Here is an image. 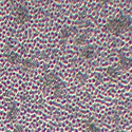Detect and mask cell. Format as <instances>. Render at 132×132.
<instances>
[{
  "instance_id": "cell-6",
  "label": "cell",
  "mask_w": 132,
  "mask_h": 132,
  "mask_svg": "<svg viewBox=\"0 0 132 132\" xmlns=\"http://www.w3.org/2000/svg\"><path fill=\"white\" fill-rule=\"evenodd\" d=\"M7 60L9 62L13 63V64H20L21 61H22V58H21L19 55L15 52H10L7 54Z\"/></svg>"
},
{
  "instance_id": "cell-2",
  "label": "cell",
  "mask_w": 132,
  "mask_h": 132,
  "mask_svg": "<svg viewBox=\"0 0 132 132\" xmlns=\"http://www.w3.org/2000/svg\"><path fill=\"white\" fill-rule=\"evenodd\" d=\"M14 15H15V20L18 23H26L30 20V12L29 9L23 5V4H18L15 7L14 11Z\"/></svg>"
},
{
  "instance_id": "cell-5",
  "label": "cell",
  "mask_w": 132,
  "mask_h": 132,
  "mask_svg": "<svg viewBox=\"0 0 132 132\" xmlns=\"http://www.w3.org/2000/svg\"><path fill=\"white\" fill-rule=\"evenodd\" d=\"M80 54L81 56L86 59H91L94 57L95 55V50L93 46H86L80 50Z\"/></svg>"
},
{
  "instance_id": "cell-11",
  "label": "cell",
  "mask_w": 132,
  "mask_h": 132,
  "mask_svg": "<svg viewBox=\"0 0 132 132\" xmlns=\"http://www.w3.org/2000/svg\"><path fill=\"white\" fill-rule=\"evenodd\" d=\"M108 73L110 74V75H112V76H115L116 75V70H114L113 68H111V69H109V71H108Z\"/></svg>"
},
{
  "instance_id": "cell-10",
  "label": "cell",
  "mask_w": 132,
  "mask_h": 132,
  "mask_svg": "<svg viewBox=\"0 0 132 132\" xmlns=\"http://www.w3.org/2000/svg\"><path fill=\"white\" fill-rule=\"evenodd\" d=\"M12 132H26V131H24V128L21 125H17V126H15V128L13 129Z\"/></svg>"
},
{
  "instance_id": "cell-4",
  "label": "cell",
  "mask_w": 132,
  "mask_h": 132,
  "mask_svg": "<svg viewBox=\"0 0 132 132\" xmlns=\"http://www.w3.org/2000/svg\"><path fill=\"white\" fill-rule=\"evenodd\" d=\"M18 112H19V109H18L16 103H11L9 105V111H7V115H6L7 119L11 120V122H14L18 116Z\"/></svg>"
},
{
  "instance_id": "cell-7",
  "label": "cell",
  "mask_w": 132,
  "mask_h": 132,
  "mask_svg": "<svg viewBox=\"0 0 132 132\" xmlns=\"http://www.w3.org/2000/svg\"><path fill=\"white\" fill-rule=\"evenodd\" d=\"M118 67L123 70H128L129 68L132 67V59L127 58V57H120L119 62H118Z\"/></svg>"
},
{
  "instance_id": "cell-1",
  "label": "cell",
  "mask_w": 132,
  "mask_h": 132,
  "mask_svg": "<svg viewBox=\"0 0 132 132\" xmlns=\"http://www.w3.org/2000/svg\"><path fill=\"white\" fill-rule=\"evenodd\" d=\"M132 24V20L127 15H120L117 18L110 20L105 26V30L112 33V34H122L125 31H127Z\"/></svg>"
},
{
  "instance_id": "cell-9",
  "label": "cell",
  "mask_w": 132,
  "mask_h": 132,
  "mask_svg": "<svg viewBox=\"0 0 132 132\" xmlns=\"http://www.w3.org/2000/svg\"><path fill=\"white\" fill-rule=\"evenodd\" d=\"M87 132H101V129L98 128L94 123H90L87 125V129H86Z\"/></svg>"
},
{
  "instance_id": "cell-3",
  "label": "cell",
  "mask_w": 132,
  "mask_h": 132,
  "mask_svg": "<svg viewBox=\"0 0 132 132\" xmlns=\"http://www.w3.org/2000/svg\"><path fill=\"white\" fill-rule=\"evenodd\" d=\"M58 80H59L58 76L55 74V73H53V72L46 74L45 77L42 78V81H43V84H45L46 87H53Z\"/></svg>"
},
{
  "instance_id": "cell-8",
  "label": "cell",
  "mask_w": 132,
  "mask_h": 132,
  "mask_svg": "<svg viewBox=\"0 0 132 132\" xmlns=\"http://www.w3.org/2000/svg\"><path fill=\"white\" fill-rule=\"evenodd\" d=\"M20 64L22 65V68H24V69H33L36 65L34 63V61L30 60V59H22V61H21Z\"/></svg>"
}]
</instances>
